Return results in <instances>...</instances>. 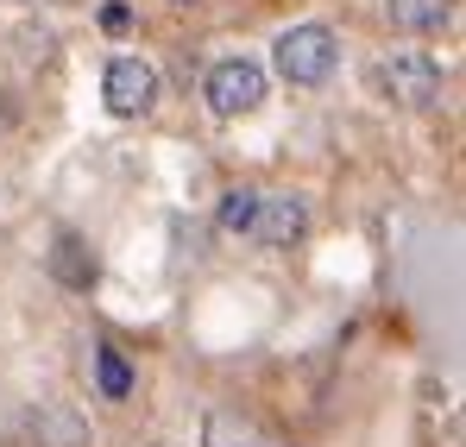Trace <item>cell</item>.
I'll use <instances>...</instances> for the list:
<instances>
[{
    "mask_svg": "<svg viewBox=\"0 0 466 447\" xmlns=\"http://www.w3.org/2000/svg\"><path fill=\"white\" fill-rule=\"evenodd\" d=\"M221 233L228 239H252V246H303L309 239V202L303 196H278V189H228L221 196Z\"/></svg>",
    "mask_w": 466,
    "mask_h": 447,
    "instance_id": "1",
    "label": "cell"
},
{
    "mask_svg": "<svg viewBox=\"0 0 466 447\" xmlns=\"http://www.w3.org/2000/svg\"><path fill=\"white\" fill-rule=\"evenodd\" d=\"M271 64L278 76L290 82V88H321L334 64H340V38L321 25V19H303V25H290L278 45H271Z\"/></svg>",
    "mask_w": 466,
    "mask_h": 447,
    "instance_id": "2",
    "label": "cell"
},
{
    "mask_svg": "<svg viewBox=\"0 0 466 447\" xmlns=\"http://www.w3.org/2000/svg\"><path fill=\"white\" fill-rule=\"evenodd\" d=\"M265 70L252 64V57H221L208 82H202V101H208V114H221V120H246V114H258L265 107Z\"/></svg>",
    "mask_w": 466,
    "mask_h": 447,
    "instance_id": "3",
    "label": "cell"
},
{
    "mask_svg": "<svg viewBox=\"0 0 466 447\" xmlns=\"http://www.w3.org/2000/svg\"><path fill=\"white\" fill-rule=\"evenodd\" d=\"M157 95H164V76H157V64H146V57H114L107 76H101V101H107V114H120V120H146L157 107Z\"/></svg>",
    "mask_w": 466,
    "mask_h": 447,
    "instance_id": "4",
    "label": "cell"
},
{
    "mask_svg": "<svg viewBox=\"0 0 466 447\" xmlns=\"http://www.w3.org/2000/svg\"><path fill=\"white\" fill-rule=\"evenodd\" d=\"M379 88H385L397 107H435L441 101V64L435 57H422V51H397L379 64Z\"/></svg>",
    "mask_w": 466,
    "mask_h": 447,
    "instance_id": "5",
    "label": "cell"
},
{
    "mask_svg": "<svg viewBox=\"0 0 466 447\" xmlns=\"http://www.w3.org/2000/svg\"><path fill=\"white\" fill-rule=\"evenodd\" d=\"M25 435L32 447H88V416H76L70 403H38L32 416H25Z\"/></svg>",
    "mask_w": 466,
    "mask_h": 447,
    "instance_id": "6",
    "label": "cell"
},
{
    "mask_svg": "<svg viewBox=\"0 0 466 447\" xmlns=\"http://www.w3.org/2000/svg\"><path fill=\"white\" fill-rule=\"evenodd\" d=\"M202 447H284V442H278L271 429H258L252 416H239V410H208Z\"/></svg>",
    "mask_w": 466,
    "mask_h": 447,
    "instance_id": "7",
    "label": "cell"
},
{
    "mask_svg": "<svg viewBox=\"0 0 466 447\" xmlns=\"http://www.w3.org/2000/svg\"><path fill=\"white\" fill-rule=\"evenodd\" d=\"M51 278L70 284V290H88V284H95V252L82 246L76 233H57V246H51Z\"/></svg>",
    "mask_w": 466,
    "mask_h": 447,
    "instance_id": "8",
    "label": "cell"
},
{
    "mask_svg": "<svg viewBox=\"0 0 466 447\" xmlns=\"http://www.w3.org/2000/svg\"><path fill=\"white\" fill-rule=\"evenodd\" d=\"M397 32H441L454 19V0H385Z\"/></svg>",
    "mask_w": 466,
    "mask_h": 447,
    "instance_id": "9",
    "label": "cell"
},
{
    "mask_svg": "<svg viewBox=\"0 0 466 447\" xmlns=\"http://www.w3.org/2000/svg\"><path fill=\"white\" fill-rule=\"evenodd\" d=\"M95 384H101V397H133V366L114 353V347H95Z\"/></svg>",
    "mask_w": 466,
    "mask_h": 447,
    "instance_id": "10",
    "label": "cell"
},
{
    "mask_svg": "<svg viewBox=\"0 0 466 447\" xmlns=\"http://www.w3.org/2000/svg\"><path fill=\"white\" fill-rule=\"evenodd\" d=\"M127 19H133V13H127L120 0H114V6H101V25H107V32H127Z\"/></svg>",
    "mask_w": 466,
    "mask_h": 447,
    "instance_id": "11",
    "label": "cell"
},
{
    "mask_svg": "<svg viewBox=\"0 0 466 447\" xmlns=\"http://www.w3.org/2000/svg\"><path fill=\"white\" fill-rule=\"evenodd\" d=\"M170 6H196V0H170Z\"/></svg>",
    "mask_w": 466,
    "mask_h": 447,
    "instance_id": "12",
    "label": "cell"
}]
</instances>
